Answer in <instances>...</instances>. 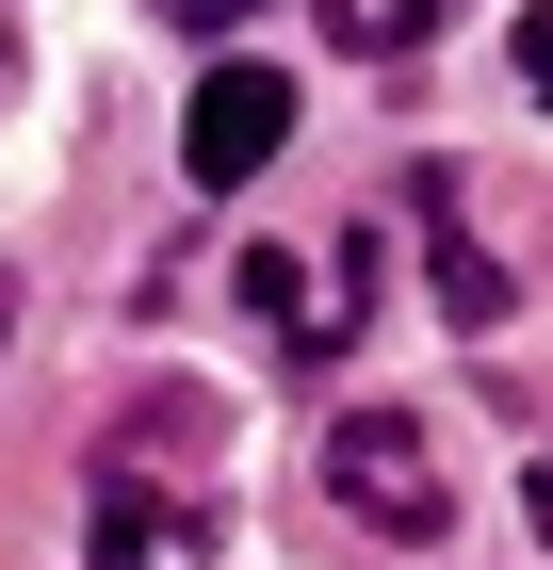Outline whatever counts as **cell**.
I'll list each match as a JSON object with an SVG mask.
<instances>
[{
	"label": "cell",
	"mask_w": 553,
	"mask_h": 570,
	"mask_svg": "<svg viewBox=\"0 0 553 570\" xmlns=\"http://www.w3.org/2000/svg\"><path fill=\"white\" fill-rule=\"evenodd\" d=\"M326 489L375 538H456V456H440L424 407H342L326 424Z\"/></svg>",
	"instance_id": "6da1fadb"
},
{
	"label": "cell",
	"mask_w": 553,
	"mask_h": 570,
	"mask_svg": "<svg viewBox=\"0 0 553 570\" xmlns=\"http://www.w3.org/2000/svg\"><path fill=\"white\" fill-rule=\"evenodd\" d=\"M277 147H294V82H277V66H213V82H196V131H179V179H196V196H245Z\"/></svg>",
	"instance_id": "7a4b0ae2"
},
{
	"label": "cell",
	"mask_w": 553,
	"mask_h": 570,
	"mask_svg": "<svg viewBox=\"0 0 553 570\" xmlns=\"http://www.w3.org/2000/svg\"><path fill=\"white\" fill-rule=\"evenodd\" d=\"M407 213H424V277H440V309H456V326H505V309H521V277L505 262H488V245H472V213H456V179H407Z\"/></svg>",
	"instance_id": "3957f363"
},
{
	"label": "cell",
	"mask_w": 553,
	"mask_h": 570,
	"mask_svg": "<svg viewBox=\"0 0 553 570\" xmlns=\"http://www.w3.org/2000/svg\"><path fill=\"white\" fill-rule=\"evenodd\" d=\"M196 538H213L196 505H164L147 473H98V554L82 570H147V554H196Z\"/></svg>",
	"instance_id": "277c9868"
},
{
	"label": "cell",
	"mask_w": 553,
	"mask_h": 570,
	"mask_svg": "<svg viewBox=\"0 0 553 570\" xmlns=\"http://www.w3.org/2000/svg\"><path fill=\"white\" fill-rule=\"evenodd\" d=\"M245 309H260L294 358H326V294H309V262H294V245H260V262H245Z\"/></svg>",
	"instance_id": "5b68a950"
},
{
	"label": "cell",
	"mask_w": 553,
	"mask_h": 570,
	"mask_svg": "<svg viewBox=\"0 0 553 570\" xmlns=\"http://www.w3.org/2000/svg\"><path fill=\"white\" fill-rule=\"evenodd\" d=\"M326 33L358 49V66H407V49L440 33V0H326Z\"/></svg>",
	"instance_id": "8992f818"
},
{
	"label": "cell",
	"mask_w": 553,
	"mask_h": 570,
	"mask_svg": "<svg viewBox=\"0 0 553 570\" xmlns=\"http://www.w3.org/2000/svg\"><path fill=\"white\" fill-rule=\"evenodd\" d=\"M521 98L553 115V0H521Z\"/></svg>",
	"instance_id": "52a82bcc"
},
{
	"label": "cell",
	"mask_w": 553,
	"mask_h": 570,
	"mask_svg": "<svg viewBox=\"0 0 553 570\" xmlns=\"http://www.w3.org/2000/svg\"><path fill=\"white\" fill-rule=\"evenodd\" d=\"M164 17H179V33H245V0H164Z\"/></svg>",
	"instance_id": "ba28073f"
},
{
	"label": "cell",
	"mask_w": 553,
	"mask_h": 570,
	"mask_svg": "<svg viewBox=\"0 0 553 570\" xmlns=\"http://www.w3.org/2000/svg\"><path fill=\"white\" fill-rule=\"evenodd\" d=\"M521 505H537V538H553V440H537V473H521Z\"/></svg>",
	"instance_id": "9c48e42d"
},
{
	"label": "cell",
	"mask_w": 553,
	"mask_h": 570,
	"mask_svg": "<svg viewBox=\"0 0 553 570\" xmlns=\"http://www.w3.org/2000/svg\"><path fill=\"white\" fill-rule=\"evenodd\" d=\"M0 82H17V33H0Z\"/></svg>",
	"instance_id": "30bf717a"
},
{
	"label": "cell",
	"mask_w": 553,
	"mask_h": 570,
	"mask_svg": "<svg viewBox=\"0 0 553 570\" xmlns=\"http://www.w3.org/2000/svg\"><path fill=\"white\" fill-rule=\"evenodd\" d=\"M0 326H17V309H0Z\"/></svg>",
	"instance_id": "8fae6325"
}]
</instances>
